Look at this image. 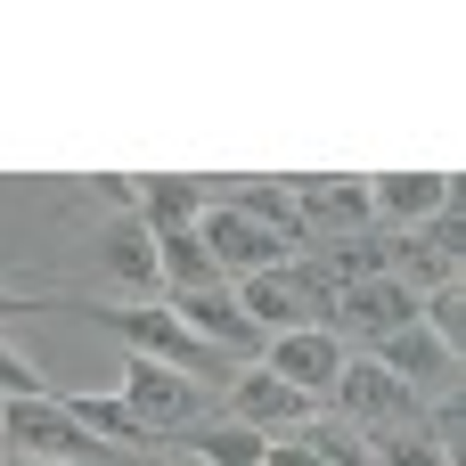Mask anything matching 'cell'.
I'll return each mask as SVG.
<instances>
[{"instance_id": "16", "label": "cell", "mask_w": 466, "mask_h": 466, "mask_svg": "<svg viewBox=\"0 0 466 466\" xmlns=\"http://www.w3.org/2000/svg\"><path fill=\"white\" fill-rule=\"evenodd\" d=\"M197 213H205V197L188 188V180H139V221L147 229H197Z\"/></svg>"}, {"instance_id": "21", "label": "cell", "mask_w": 466, "mask_h": 466, "mask_svg": "<svg viewBox=\"0 0 466 466\" xmlns=\"http://www.w3.org/2000/svg\"><path fill=\"white\" fill-rule=\"evenodd\" d=\"M33 393H41V369H33V360H16V352L0 344V401H33Z\"/></svg>"}, {"instance_id": "19", "label": "cell", "mask_w": 466, "mask_h": 466, "mask_svg": "<svg viewBox=\"0 0 466 466\" xmlns=\"http://www.w3.org/2000/svg\"><path fill=\"white\" fill-rule=\"evenodd\" d=\"M369 451H377V466H451L434 442H418V434H377Z\"/></svg>"}, {"instance_id": "9", "label": "cell", "mask_w": 466, "mask_h": 466, "mask_svg": "<svg viewBox=\"0 0 466 466\" xmlns=\"http://www.w3.org/2000/svg\"><path fill=\"white\" fill-rule=\"evenodd\" d=\"M115 328L139 344V360H164V369H180V377L221 360L213 344H197V336L180 328V311H172V303H164V311H156V303H131V311H115Z\"/></svg>"}, {"instance_id": "20", "label": "cell", "mask_w": 466, "mask_h": 466, "mask_svg": "<svg viewBox=\"0 0 466 466\" xmlns=\"http://www.w3.org/2000/svg\"><path fill=\"white\" fill-rule=\"evenodd\" d=\"M459 426H466V410H459V385H451V393H434V434H426V442H434L451 466H459V442H466Z\"/></svg>"}, {"instance_id": "23", "label": "cell", "mask_w": 466, "mask_h": 466, "mask_svg": "<svg viewBox=\"0 0 466 466\" xmlns=\"http://www.w3.org/2000/svg\"><path fill=\"white\" fill-rule=\"evenodd\" d=\"M16 311H33V303H25V295H8V287H0V319H16Z\"/></svg>"}, {"instance_id": "3", "label": "cell", "mask_w": 466, "mask_h": 466, "mask_svg": "<svg viewBox=\"0 0 466 466\" xmlns=\"http://www.w3.org/2000/svg\"><path fill=\"white\" fill-rule=\"evenodd\" d=\"M172 311H180V328H188L197 344H213V352H229V360H246V352H262V344H270V336L238 311V287H229V279L172 295Z\"/></svg>"}, {"instance_id": "24", "label": "cell", "mask_w": 466, "mask_h": 466, "mask_svg": "<svg viewBox=\"0 0 466 466\" xmlns=\"http://www.w3.org/2000/svg\"><path fill=\"white\" fill-rule=\"evenodd\" d=\"M16 466H66V459H16Z\"/></svg>"}, {"instance_id": "4", "label": "cell", "mask_w": 466, "mask_h": 466, "mask_svg": "<svg viewBox=\"0 0 466 466\" xmlns=\"http://www.w3.org/2000/svg\"><path fill=\"white\" fill-rule=\"evenodd\" d=\"M197 246L213 254L221 279H254V270H279V262H287V246H279L270 229H254L246 213H229V205H205V213H197Z\"/></svg>"}, {"instance_id": "17", "label": "cell", "mask_w": 466, "mask_h": 466, "mask_svg": "<svg viewBox=\"0 0 466 466\" xmlns=\"http://www.w3.org/2000/svg\"><path fill=\"white\" fill-rule=\"evenodd\" d=\"M197 442V459L205 466H262V451H270V434H254V426H205V434H188Z\"/></svg>"}, {"instance_id": "13", "label": "cell", "mask_w": 466, "mask_h": 466, "mask_svg": "<svg viewBox=\"0 0 466 466\" xmlns=\"http://www.w3.org/2000/svg\"><path fill=\"white\" fill-rule=\"evenodd\" d=\"M98 262H106V279H115V287H131V295H156V287H164V262H156V238H147V221H139V213L106 221Z\"/></svg>"}, {"instance_id": "7", "label": "cell", "mask_w": 466, "mask_h": 466, "mask_svg": "<svg viewBox=\"0 0 466 466\" xmlns=\"http://www.w3.org/2000/svg\"><path fill=\"white\" fill-rule=\"evenodd\" d=\"M369 360H377V369H393L418 401H426V385H434V393H451V385H459V352H451L442 336H426L418 319H410V328H393V336H377V344H369Z\"/></svg>"}, {"instance_id": "1", "label": "cell", "mask_w": 466, "mask_h": 466, "mask_svg": "<svg viewBox=\"0 0 466 466\" xmlns=\"http://www.w3.org/2000/svg\"><path fill=\"white\" fill-rule=\"evenodd\" d=\"M328 393L344 401L352 434H393V426H418V418H426V401H418L393 369H377V360H344V377H336Z\"/></svg>"}, {"instance_id": "2", "label": "cell", "mask_w": 466, "mask_h": 466, "mask_svg": "<svg viewBox=\"0 0 466 466\" xmlns=\"http://www.w3.org/2000/svg\"><path fill=\"white\" fill-rule=\"evenodd\" d=\"M0 442H16L25 459H66L82 466L98 442L74 426V410L66 401H49V393H33V401H0Z\"/></svg>"}, {"instance_id": "11", "label": "cell", "mask_w": 466, "mask_h": 466, "mask_svg": "<svg viewBox=\"0 0 466 466\" xmlns=\"http://www.w3.org/2000/svg\"><path fill=\"white\" fill-rule=\"evenodd\" d=\"M295 213H303L311 246L352 238V229H369V221H377V213H369V180H303V188H295Z\"/></svg>"}, {"instance_id": "8", "label": "cell", "mask_w": 466, "mask_h": 466, "mask_svg": "<svg viewBox=\"0 0 466 466\" xmlns=\"http://www.w3.org/2000/svg\"><path fill=\"white\" fill-rule=\"evenodd\" d=\"M123 410H131L147 434L188 426V418H197V377H180V369H164V360H131V369H123Z\"/></svg>"}, {"instance_id": "22", "label": "cell", "mask_w": 466, "mask_h": 466, "mask_svg": "<svg viewBox=\"0 0 466 466\" xmlns=\"http://www.w3.org/2000/svg\"><path fill=\"white\" fill-rule=\"evenodd\" d=\"M90 188H98V197H106L115 213H139V180H123V172H98Z\"/></svg>"}, {"instance_id": "18", "label": "cell", "mask_w": 466, "mask_h": 466, "mask_svg": "<svg viewBox=\"0 0 466 466\" xmlns=\"http://www.w3.org/2000/svg\"><path fill=\"white\" fill-rule=\"evenodd\" d=\"M418 246H434L442 262H459V254H466V213H459V188H451V205H442L434 221H418Z\"/></svg>"}, {"instance_id": "6", "label": "cell", "mask_w": 466, "mask_h": 466, "mask_svg": "<svg viewBox=\"0 0 466 466\" xmlns=\"http://www.w3.org/2000/svg\"><path fill=\"white\" fill-rule=\"evenodd\" d=\"M262 352H270L262 369H270L279 385L311 393V401H319V393L344 377V360H352V352H344V336H328V328H287V336H270Z\"/></svg>"}, {"instance_id": "14", "label": "cell", "mask_w": 466, "mask_h": 466, "mask_svg": "<svg viewBox=\"0 0 466 466\" xmlns=\"http://www.w3.org/2000/svg\"><path fill=\"white\" fill-rule=\"evenodd\" d=\"M66 410H74V426H82L90 442H123V451H147V442H156V434L123 410V393H82V401H66Z\"/></svg>"}, {"instance_id": "15", "label": "cell", "mask_w": 466, "mask_h": 466, "mask_svg": "<svg viewBox=\"0 0 466 466\" xmlns=\"http://www.w3.org/2000/svg\"><path fill=\"white\" fill-rule=\"evenodd\" d=\"M156 238V262H164V287L172 295H188V287H213L221 270H213V254L197 246V229H147Z\"/></svg>"}, {"instance_id": "5", "label": "cell", "mask_w": 466, "mask_h": 466, "mask_svg": "<svg viewBox=\"0 0 466 466\" xmlns=\"http://www.w3.org/2000/svg\"><path fill=\"white\" fill-rule=\"evenodd\" d=\"M410 319H418V287H401L393 270H377V279H360V287L336 295L328 336H360V344H377V336H393V328H410Z\"/></svg>"}, {"instance_id": "12", "label": "cell", "mask_w": 466, "mask_h": 466, "mask_svg": "<svg viewBox=\"0 0 466 466\" xmlns=\"http://www.w3.org/2000/svg\"><path fill=\"white\" fill-rule=\"evenodd\" d=\"M451 188H459L451 172H385V180H369V213H385L393 229H418L451 205Z\"/></svg>"}, {"instance_id": "10", "label": "cell", "mask_w": 466, "mask_h": 466, "mask_svg": "<svg viewBox=\"0 0 466 466\" xmlns=\"http://www.w3.org/2000/svg\"><path fill=\"white\" fill-rule=\"evenodd\" d=\"M229 426H254V434H295V426H311V393L279 385L270 369H246V377L229 385Z\"/></svg>"}]
</instances>
